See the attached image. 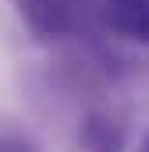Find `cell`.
<instances>
[{
	"mask_svg": "<svg viewBox=\"0 0 149 152\" xmlns=\"http://www.w3.org/2000/svg\"><path fill=\"white\" fill-rule=\"evenodd\" d=\"M18 18L39 39H68L85 28L89 14L100 11V0H11Z\"/></svg>",
	"mask_w": 149,
	"mask_h": 152,
	"instance_id": "1",
	"label": "cell"
},
{
	"mask_svg": "<svg viewBox=\"0 0 149 152\" xmlns=\"http://www.w3.org/2000/svg\"><path fill=\"white\" fill-rule=\"evenodd\" d=\"M100 18L117 39L149 46V0H100Z\"/></svg>",
	"mask_w": 149,
	"mask_h": 152,
	"instance_id": "2",
	"label": "cell"
},
{
	"mask_svg": "<svg viewBox=\"0 0 149 152\" xmlns=\"http://www.w3.org/2000/svg\"><path fill=\"white\" fill-rule=\"evenodd\" d=\"M78 138L89 152H121L124 149V124L114 120L110 113H89L82 120Z\"/></svg>",
	"mask_w": 149,
	"mask_h": 152,
	"instance_id": "3",
	"label": "cell"
},
{
	"mask_svg": "<svg viewBox=\"0 0 149 152\" xmlns=\"http://www.w3.org/2000/svg\"><path fill=\"white\" fill-rule=\"evenodd\" d=\"M0 152H39V145L14 124H0Z\"/></svg>",
	"mask_w": 149,
	"mask_h": 152,
	"instance_id": "4",
	"label": "cell"
},
{
	"mask_svg": "<svg viewBox=\"0 0 149 152\" xmlns=\"http://www.w3.org/2000/svg\"><path fill=\"white\" fill-rule=\"evenodd\" d=\"M142 152H149V134H146V138H142Z\"/></svg>",
	"mask_w": 149,
	"mask_h": 152,
	"instance_id": "5",
	"label": "cell"
}]
</instances>
